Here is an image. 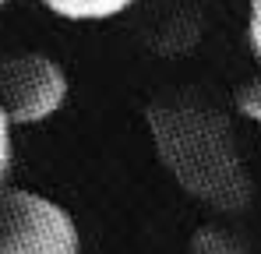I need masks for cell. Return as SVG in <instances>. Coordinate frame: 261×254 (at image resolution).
<instances>
[{
	"mask_svg": "<svg viewBox=\"0 0 261 254\" xmlns=\"http://www.w3.org/2000/svg\"><path fill=\"white\" fill-rule=\"evenodd\" d=\"M7 4H11V0H0V11H4V7H7Z\"/></svg>",
	"mask_w": 261,
	"mask_h": 254,
	"instance_id": "9c48e42d",
	"label": "cell"
},
{
	"mask_svg": "<svg viewBox=\"0 0 261 254\" xmlns=\"http://www.w3.org/2000/svg\"><path fill=\"white\" fill-rule=\"evenodd\" d=\"M39 4L64 21H110L127 14L138 0H39Z\"/></svg>",
	"mask_w": 261,
	"mask_h": 254,
	"instance_id": "277c9868",
	"label": "cell"
},
{
	"mask_svg": "<svg viewBox=\"0 0 261 254\" xmlns=\"http://www.w3.org/2000/svg\"><path fill=\"white\" fill-rule=\"evenodd\" d=\"M0 254H82V230L60 201L29 187H4Z\"/></svg>",
	"mask_w": 261,
	"mask_h": 254,
	"instance_id": "7a4b0ae2",
	"label": "cell"
},
{
	"mask_svg": "<svg viewBox=\"0 0 261 254\" xmlns=\"http://www.w3.org/2000/svg\"><path fill=\"white\" fill-rule=\"evenodd\" d=\"M247 46L261 64V0H247Z\"/></svg>",
	"mask_w": 261,
	"mask_h": 254,
	"instance_id": "ba28073f",
	"label": "cell"
},
{
	"mask_svg": "<svg viewBox=\"0 0 261 254\" xmlns=\"http://www.w3.org/2000/svg\"><path fill=\"white\" fill-rule=\"evenodd\" d=\"M233 110H237V117H244V120H251V124H261V71L237 85V92H233Z\"/></svg>",
	"mask_w": 261,
	"mask_h": 254,
	"instance_id": "8992f818",
	"label": "cell"
},
{
	"mask_svg": "<svg viewBox=\"0 0 261 254\" xmlns=\"http://www.w3.org/2000/svg\"><path fill=\"white\" fill-rule=\"evenodd\" d=\"M145 127L176 187L219 215H240L254 201V176L247 166L237 124L226 106L198 88H173L145 106Z\"/></svg>",
	"mask_w": 261,
	"mask_h": 254,
	"instance_id": "6da1fadb",
	"label": "cell"
},
{
	"mask_svg": "<svg viewBox=\"0 0 261 254\" xmlns=\"http://www.w3.org/2000/svg\"><path fill=\"white\" fill-rule=\"evenodd\" d=\"M67 71L39 49L0 57V106L14 127H36L57 117L67 103Z\"/></svg>",
	"mask_w": 261,
	"mask_h": 254,
	"instance_id": "3957f363",
	"label": "cell"
},
{
	"mask_svg": "<svg viewBox=\"0 0 261 254\" xmlns=\"http://www.w3.org/2000/svg\"><path fill=\"white\" fill-rule=\"evenodd\" d=\"M11 117L4 113V106H0V191H4V184H7V173L14 166V138H11Z\"/></svg>",
	"mask_w": 261,
	"mask_h": 254,
	"instance_id": "52a82bcc",
	"label": "cell"
},
{
	"mask_svg": "<svg viewBox=\"0 0 261 254\" xmlns=\"http://www.w3.org/2000/svg\"><path fill=\"white\" fill-rule=\"evenodd\" d=\"M191 254H258L240 233L226 230V226H201L191 237Z\"/></svg>",
	"mask_w": 261,
	"mask_h": 254,
	"instance_id": "5b68a950",
	"label": "cell"
}]
</instances>
